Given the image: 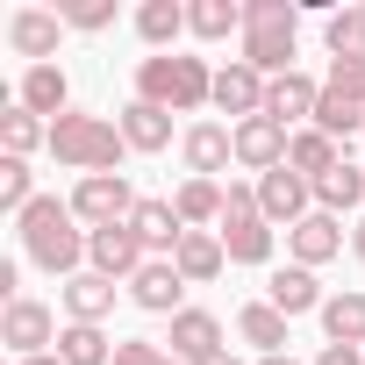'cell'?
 I'll list each match as a JSON object with an SVG mask.
<instances>
[{
    "label": "cell",
    "instance_id": "obj_1",
    "mask_svg": "<svg viewBox=\"0 0 365 365\" xmlns=\"http://www.w3.org/2000/svg\"><path fill=\"white\" fill-rule=\"evenodd\" d=\"M22 251H29V265H43L51 279L86 272V222L72 215V201L36 194V208L22 215Z\"/></svg>",
    "mask_w": 365,
    "mask_h": 365
},
{
    "label": "cell",
    "instance_id": "obj_2",
    "mask_svg": "<svg viewBox=\"0 0 365 365\" xmlns=\"http://www.w3.org/2000/svg\"><path fill=\"white\" fill-rule=\"evenodd\" d=\"M294 51H301L294 0H244V43H237V58L258 79H287L294 72Z\"/></svg>",
    "mask_w": 365,
    "mask_h": 365
},
{
    "label": "cell",
    "instance_id": "obj_3",
    "mask_svg": "<svg viewBox=\"0 0 365 365\" xmlns=\"http://www.w3.org/2000/svg\"><path fill=\"white\" fill-rule=\"evenodd\" d=\"M136 101L165 108V115H201L215 108V65L208 58H143L136 65Z\"/></svg>",
    "mask_w": 365,
    "mask_h": 365
},
{
    "label": "cell",
    "instance_id": "obj_4",
    "mask_svg": "<svg viewBox=\"0 0 365 365\" xmlns=\"http://www.w3.org/2000/svg\"><path fill=\"white\" fill-rule=\"evenodd\" d=\"M51 158L65 165V172H79V179H93V172H122V158H129V143H122V122H108V115H58L51 122Z\"/></svg>",
    "mask_w": 365,
    "mask_h": 365
},
{
    "label": "cell",
    "instance_id": "obj_5",
    "mask_svg": "<svg viewBox=\"0 0 365 365\" xmlns=\"http://www.w3.org/2000/svg\"><path fill=\"white\" fill-rule=\"evenodd\" d=\"M222 251H230V265H272V244H279V230L258 215V187H244V179H230V201H222Z\"/></svg>",
    "mask_w": 365,
    "mask_h": 365
},
{
    "label": "cell",
    "instance_id": "obj_6",
    "mask_svg": "<svg viewBox=\"0 0 365 365\" xmlns=\"http://www.w3.org/2000/svg\"><path fill=\"white\" fill-rule=\"evenodd\" d=\"M136 208H143V194L129 187V172H93V179L72 187V215H79L86 230H115V222H129Z\"/></svg>",
    "mask_w": 365,
    "mask_h": 365
},
{
    "label": "cell",
    "instance_id": "obj_7",
    "mask_svg": "<svg viewBox=\"0 0 365 365\" xmlns=\"http://www.w3.org/2000/svg\"><path fill=\"white\" fill-rule=\"evenodd\" d=\"M258 215H265L272 230H294V222H308V215H315V179H301L294 165L265 172V179H258Z\"/></svg>",
    "mask_w": 365,
    "mask_h": 365
},
{
    "label": "cell",
    "instance_id": "obj_8",
    "mask_svg": "<svg viewBox=\"0 0 365 365\" xmlns=\"http://www.w3.org/2000/svg\"><path fill=\"white\" fill-rule=\"evenodd\" d=\"M86 265L101 272V279H136L143 265H150V251H143V237L129 230V222H115V230H86Z\"/></svg>",
    "mask_w": 365,
    "mask_h": 365
},
{
    "label": "cell",
    "instance_id": "obj_9",
    "mask_svg": "<svg viewBox=\"0 0 365 365\" xmlns=\"http://www.w3.org/2000/svg\"><path fill=\"white\" fill-rule=\"evenodd\" d=\"M0 344H8L15 358H36V351H58V315L43 308V301H8L0 308Z\"/></svg>",
    "mask_w": 365,
    "mask_h": 365
},
{
    "label": "cell",
    "instance_id": "obj_10",
    "mask_svg": "<svg viewBox=\"0 0 365 365\" xmlns=\"http://www.w3.org/2000/svg\"><path fill=\"white\" fill-rule=\"evenodd\" d=\"M344 244H351V230L336 222V215H308V222H294L287 230V265H308V272H322L329 258H344Z\"/></svg>",
    "mask_w": 365,
    "mask_h": 365
},
{
    "label": "cell",
    "instance_id": "obj_11",
    "mask_svg": "<svg viewBox=\"0 0 365 365\" xmlns=\"http://www.w3.org/2000/svg\"><path fill=\"white\" fill-rule=\"evenodd\" d=\"M58 36H65V15L58 8H15L8 15V51L29 58V65H51L58 58Z\"/></svg>",
    "mask_w": 365,
    "mask_h": 365
},
{
    "label": "cell",
    "instance_id": "obj_12",
    "mask_svg": "<svg viewBox=\"0 0 365 365\" xmlns=\"http://www.w3.org/2000/svg\"><path fill=\"white\" fill-rule=\"evenodd\" d=\"M179 158H187V179H215L237 158V129L230 122H194L187 136H179Z\"/></svg>",
    "mask_w": 365,
    "mask_h": 365
},
{
    "label": "cell",
    "instance_id": "obj_13",
    "mask_svg": "<svg viewBox=\"0 0 365 365\" xmlns=\"http://www.w3.org/2000/svg\"><path fill=\"white\" fill-rule=\"evenodd\" d=\"M287 143H294V129H279L272 115H251V122H237V165L244 172H279L287 165Z\"/></svg>",
    "mask_w": 365,
    "mask_h": 365
},
{
    "label": "cell",
    "instance_id": "obj_14",
    "mask_svg": "<svg viewBox=\"0 0 365 365\" xmlns=\"http://www.w3.org/2000/svg\"><path fill=\"white\" fill-rule=\"evenodd\" d=\"M215 115H230V129L251 122V115H265V79H258L244 58H230V65L215 72Z\"/></svg>",
    "mask_w": 365,
    "mask_h": 365
},
{
    "label": "cell",
    "instance_id": "obj_15",
    "mask_svg": "<svg viewBox=\"0 0 365 365\" xmlns=\"http://www.w3.org/2000/svg\"><path fill=\"white\" fill-rule=\"evenodd\" d=\"M315 101H322V79H308V72L265 79V115H272L279 129H308V122H315Z\"/></svg>",
    "mask_w": 365,
    "mask_h": 365
},
{
    "label": "cell",
    "instance_id": "obj_16",
    "mask_svg": "<svg viewBox=\"0 0 365 365\" xmlns=\"http://www.w3.org/2000/svg\"><path fill=\"white\" fill-rule=\"evenodd\" d=\"M165 344H172V358H179V365H208L215 351H230V344H222V322H215L208 308H179Z\"/></svg>",
    "mask_w": 365,
    "mask_h": 365
},
{
    "label": "cell",
    "instance_id": "obj_17",
    "mask_svg": "<svg viewBox=\"0 0 365 365\" xmlns=\"http://www.w3.org/2000/svg\"><path fill=\"white\" fill-rule=\"evenodd\" d=\"M129 301H136L143 315H179V308H187V279H179L172 258H150V265L129 279Z\"/></svg>",
    "mask_w": 365,
    "mask_h": 365
},
{
    "label": "cell",
    "instance_id": "obj_18",
    "mask_svg": "<svg viewBox=\"0 0 365 365\" xmlns=\"http://www.w3.org/2000/svg\"><path fill=\"white\" fill-rule=\"evenodd\" d=\"M15 108H29V115H43V122L72 115V79H65V65H29L22 86H15Z\"/></svg>",
    "mask_w": 365,
    "mask_h": 365
},
{
    "label": "cell",
    "instance_id": "obj_19",
    "mask_svg": "<svg viewBox=\"0 0 365 365\" xmlns=\"http://www.w3.org/2000/svg\"><path fill=\"white\" fill-rule=\"evenodd\" d=\"M265 301L294 322V315H322V301H329V294L315 287V272H308V265H279V272L265 279Z\"/></svg>",
    "mask_w": 365,
    "mask_h": 365
},
{
    "label": "cell",
    "instance_id": "obj_20",
    "mask_svg": "<svg viewBox=\"0 0 365 365\" xmlns=\"http://www.w3.org/2000/svg\"><path fill=\"white\" fill-rule=\"evenodd\" d=\"M58 301H65V322H108V315H115V279H101V272L86 265V272H72V279L58 287Z\"/></svg>",
    "mask_w": 365,
    "mask_h": 365
},
{
    "label": "cell",
    "instance_id": "obj_21",
    "mask_svg": "<svg viewBox=\"0 0 365 365\" xmlns=\"http://www.w3.org/2000/svg\"><path fill=\"white\" fill-rule=\"evenodd\" d=\"M172 265H179V279H187V287H208V279H222L230 251H222V237H215V230H187V244L172 251Z\"/></svg>",
    "mask_w": 365,
    "mask_h": 365
},
{
    "label": "cell",
    "instance_id": "obj_22",
    "mask_svg": "<svg viewBox=\"0 0 365 365\" xmlns=\"http://www.w3.org/2000/svg\"><path fill=\"white\" fill-rule=\"evenodd\" d=\"M129 230L143 237V251H150V258H172L179 244H187V222H179V208H172V201H143V208L129 215Z\"/></svg>",
    "mask_w": 365,
    "mask_h": 365
},
{
    "label": "cell",
    "instance_id": "obj_23",
    "mask_svg": "<svg viewBox=\"0 0 365 365\" xmlns=\"http://www.w3.org/2000/svg\"><path fill=\"white\" fill-rule=\"evenodd\" d=\"M222 201H230L222 179H179V194H172V208H179L187 230H222Z\"/></svg>",
    "mask_w": 365,
    "mask_h": 365
},
{
    "label": "cell",
    "instance_id": "obj_24",
    "mask_svg": "<svg viewBox=\"0 0 365 365\" xmlns=\"http://www.w3.org/2000/svg\"><path fill=\"white\" fill-rule=\"evenodd\" d=\"M115 122H122V143H129V150H143V158H158V150L172 143V115H165V108H150V101H129Z\"/></svg>",
    "mask_w": 365,
    "mask_h": 365
},
{
    "label": "cell",
    "instance_id": "obj_25",
    "mask_svg": "<svg viewBox=\"0 0 365 365\" xmlns=\"http://www.w3.org/2000/svg\"><path fill=\"white\" fill-rule=\"evenodd\" d=\"M358 201H365V165H351V158H344V165H329V172L315 179V208H322V215H336V222H344Z\"/></svg>",
    "mask_w": 365,
    "mask_h": 365
},
{
    "label": "cell",
    "instance_id": "obj_26",
    "mask_svg": "<svg viewBox=\"0 0 365 365\" xmlns=\"http://www.w3.org/2000/svg\"><path fill=\"white\" fill-rule=\"evenodd\" d=\"M344 158H351V150H344L336 136H322L315 122H308V129H294V143H287V165H294L301 179H322V172H329V165H344Z\"/></svg>",
    "mask_w": 365,
    "mask_h": 365
},
{
    "label": "cell",
    "instance_id": "obj_27",
    "mask_svg": "<svg viewBox=\"0 0 365 365\" xmlns=\"http://www.w3.org/2000/svg\"><path fill=\"white\" fill-rule=\"evenodd\" d=\"M237 336H244L258 358H279V351H287V315H279L272 301H251V308L237 315Z\"/></svg>",
    "mask_w": 365,
    "mask_h": 365
},
{
    "label": "cell",
    "instance_id": "obj_28",
    "mask_svg": "<svg viewBox=\"0 0 365 365\" xmlns=\"http://www.w3.org/2000/svg\"><path fill=\"white\" fill-rule=\"evenodd\" d=\"M322 336H329V344H358V351H365V287H351V294H329V301H322Z\"/></svg>",
    "mask_w": 365,
    "mask_h": 365
},
{
    "label": "cell",
    "instance_id": "obj_29",
    "mask_svg": "<svg viewBox=\"0 0 365 365\" xmlns=\"http://www.w3.org/2000/svg\"><path fill=\"white\" fill-rule=\"evenodd\" d=\"M187 36H201V43L244 36V8L237 0H187Z\"/></svg>",
    "mask_w": 365,
    "mask_h": 365
},
{
    "label": "cell",
    "instance_id": "obj_30",
    "mask_svg": "<svg viewBox=\"0 0 365 365\" xmlns=\"http://www.w3.org/2000/svg\"><path fill=\"white\" fill-rule=\"evenodd\" d=\"M58 358L65 365H115V344H108L101 322H65L58 329Z\"/></svg>",
    "mask_w": 365,
    "mask_h": 365
},
{
    "label": "cell",
    "instance_id": "obj_31",
    "mask_svg": "<svg viewBox=\"0 0 365 365\" xmlns=\"http://www.w3.org/2000/svg\"><path fill=\"white\" fill-rule=\"evenodd\" d=\"M136 36L165 58V43L187 36V8H179V0H143V8H136Z\"/></svg>",
    "mask_w": 365,
    "mask_h": 365
},
{
    "label": "cell",
    "instance_id": "obj_32",
    "mask_svg": "<svg viewBox=\"0 0 365 365\" xmlns=\"http://www.w3.org/2000/svg\"><path fill=\"white\" fill-rule=\"evenodd\" d=\"M0 150H8V158L51 150V122H43V115H29V108H8V115H0Z\"/></svg>",
    "mask_w": 365,
    "mask_h": 365
},
{
    "label": "cell",
    "instance_id": "obj_33",
    "mask_svg": "<svg viewBox=\"0 0 365 365\" xmlns=\"http://www.w3.org/2000/svg\"><path fill=\"white\" fill-rule=\"evenodd\" d=\"M315 129H322V136H336V143L351 150V136H365V108L322 86V101H315Z\"/></svg>",
    "mask_w": 365,
    "mask_h": 365
},
{
    "label": "cell",
    "instance_id": "obj_34",
    "mask_svg": "<svg viewBox=\"0 0 365 365\" xmlns=\"http://www.w3.org/2000/svg\"><path fill=\"white\" fill-rule=\"evenodd\" d=\"M0 208H8L15 222L36 208V172H29V158H0Z\"/></svg>",
    "mask_w": 365,
    "mask_h": 365
},
{
    "label": "cell",
    "instance_id": "obj_35",
    "mask_svg": "<svg viewBox=\"0 0 365 365\" xmlns=\"http://www.w3.org/2000/svg\"><path fill=\"white\" fill-rule=\"evenodd\" d=\"M322 43H329V58H365V8H336L322 22Z\"/></svg>",
    "mask_w": 365,
    "mask_h": 365
},
{
    "label": "cell",
    "instance_id": "obj_36",
    "mask_svg": "<svg viewBox=\"0 0 365 365\" xmlns=\"http://www.w3.org/2000/svg\"><path fill=\"white\" fill-rule=\"evenodd\" d=\"M65 29H79V36H101L108 22H115V0H65Z\"/></svg>",
    "mask_w": 365,
    "mask_h": 365
},
{
    "label": "cell",
    "instance_id": "obj_37",
    "mask_svg": "<svg viewBox=\"0 0 365 365\" xmlns=\"http://www.w3.org/2000/svg\"><path fill=\"white\" fill-rule=\"evenodd\" d=\"M322 86L365 108V58H329V79H322Z\"/></svg>",
    "mask_w": 365,
    "mask_h": 365
},
{
    "label": "cell",
    "instance_id": "obj_38",
    "mask_svg": "<svg viewBox=\"0 0 365 365\" xmlns=\"http://www.w3.org/2000/svg\"><path fill=\"white\" fill-rule=\"evenodd\" d=\"M115 365H172V351L150 336H115Z\"/></svg>",
    "mask_w": 365,
    "mask_h": 365
},
{
    "label": "cell",
    "instance_id": "obj_39",
    "mask_svg": "<svg viewBox=\"0 0 365 365\" xmlns=\"http://www.w3.org/2000/svg\"><path fill=\"white\" fill-rule=\"evenodd\" d=\"M315 365H365V351H358V344H322Z\"/></svg>",
    "mask_w": 365,
    "mask_h": 365
},
{
    "label": "cell",
    "instance_id": "obj_40",
    "mask_svg": "<svg viewBox=\"0 0 365 365\" xmlns=\"http://www.w3.org/2000/svg\"><path fill=\"white\" fill-rule=\"evenodd\" d=\"M351 258L365 265V222H351Z\"/></svg>",
    "mask_w": 365,
    "mask_h": 365
},
{
    "label": "cell",
    "instance_id": "obj_41",
    "mask_svg": "<svg viewBox=\"0 0 365 365\" xmlns=\"http://www.w3.org/2000/svg\"><path fill=\"white\" fill-rule=\"evenodd\" d=\"M15 365H65L58 351H36V358H15Z\"/></svg>",
    "mask_w": 365,
    "mask_h": 365
},
{
    "label": "cell",
    "instance_id": "obj_42",
    "mask_svg": "<svg viewBox=\"0 0 365 365\" xmlns=\"http://www.w3.org/2000/svg\"><path fill=\"white\" fill-rule=\"evenodd\" d=\"M208 365H244V358H237V351H215V358H208Z\"/></svg>",
    "mask_w": 365,
    "mask_h": 365
},
{
    "label": "cell",
    "instance_id": "obj_43",
    "mask_svg": "<svg viewBox=\"0 0 365 365\" xmlns=\"http://www.w3.org/2000/svg\"><path fill=\"white\" fill-rule=\"evenodd\" d=\"M258 365H301V358H294V351H279V358H258Z\"/></svg>",
    "mask_w": 365,
    "mask_h": 365
},
{
    "label": "cell",
    "instance_id": "obj_44",
    "mask_svg": "<svg viewBox=\"0 0 365 365\" xmlns=\"http://www.w3.org/2000/svg\"><path fill=\"white\" fill-rule=\"evenodd\" d=\"M172 365H179V358H172Z\"/></svg>",
    "mask_w": 365,
    "mask_h": 365
}]
</instances>
